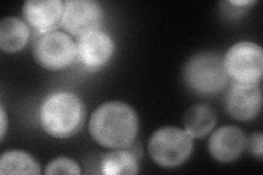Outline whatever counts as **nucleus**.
I'll use <instances>...</instances> for the list:
<instances>
[{
	"label": "nucleus",
	"mask_w": 263,
	"mask_h": 175,
	"mask_svg": "<svg viewBox=\"0 0 263 175\" xmlns=\"http://www.w3.org/2000/svg\"><path fill=\"white\" fill-rule=\"evenodd\" d=\"M89 131L96 143L102 147L126 149L133 146L138 132L136 112L124 102H105L92 113Z\"/></svg>",
	"instance_id": "1"
},
{
	"label": "nucleus",
	"mask_w": 263,
	"mask_h": 175,
	"mask_svg": "<svg viewBox=\"0 0 263 175\" xmlns=\"http://www.w3.org/2000/svg\"><path fill=\"white\" fill-rule=\"evenodd\" d=\"M86 110L81 99L71 92L48 95L40 107V124L45 132L55 138H68L81 129Z\"/></svg>",
	"instance_id": "2"
},
{
	"label": "nucleus",
	"mask_w": 263,
	"mask_h": 175,
	"mask_svg": "<svg viewBox=\"0 0 263 175\" xmlns=\"http://www.w3.org/2000/svg\"><path fill=\"white\" fill-rule=\"evenodd\" d=\"M224 60L215 53H201L185 65L184 81L192 92L213 95L220 92L228 82Z\"/></svg>",
	"instance_id": "3"
},
{
	"label": "nucleus",
	"mask_w": 263,
	"mask_h": 175,
	"mask_svg": "<svg viewBox=\"0 0 263 175\" xmlns=\"http://www.w3.org/2000/svg\"><path fill=\"white\" fill-rule=\"evenodd\" d=\"M153 161L161 168H176L184 163L193 151V138L184 129L167 126L152 135L148 144Z\"/></svg>",
	"instance_id": "4"
},
{
	"label": "nucleus",
	"mask_w": 263,
	"mask_h": 175,
	"mask_svg": "<svg viewBox=\"0 0 263 175\" xmlns=\"http://www.w3.org/2000/svg\"><path fill=\"white\" fill-rule=\"evenodd\" d=\"M224 60L228 77L234 82L259 85L263 73V49L254 42H238L230 47Z\"/></svg>",
	"instance_id": "5"
},
{
	"label": "nucleus",
	"mask_w": 263,
	"mask_h": 175,
	"mask_svg": "<svg viewBox=\"0 0 263 175\" xmlns=\"http://www.w3.org/2000/svg\"><path fill=\"white\" fill-rule=\"evenodd\" d=\"M34 57L41 67L52 71L63 70L75 62L77 43L65 32H47L36 41Z\"/></svg>",
	"instance_id": "6"
},
{
	"label": "nucleus",
	"mask_w": 263,
	"mask_h": 175,
	"mask_svg": "<svg viewBox=\"0 0 263 175\" xmlns=\"http://www.w3.org/2000/svg\"><path fill=\"white\" fill-rule=\"evenodd\" d=\"M103 20L100 4L95 0H67L64 3L62 26L71 35L81 36L98 31Z\"/></svg>",
	"instance_id": "7"
},
{
	"label": "nucleus",
	"mask_w": 263,
	"mask_h": 175,
	"mask_svg": "<svg viewBox=\"0 0 263 175\" xmlns=\"http://www.w3.org/2000/svg\"><path fill=\"white\" fill-rule=\"evenodd\" d=\"M262 106V92L259 85L234 82L225 96L227 113L238 121L257 118Z\"/></svg>",
	"instance_id": "8"
},
{
	"label": "nucleus",
	"mask_w": 263,
	"mask_h": 175,
	"mask_svg": "<svg viewBox=\"0 0 263 175\" xmlns=\"http://www.w3.org/2000/svg\"><path fill=\"white\" fill-rule=\"evenodd\" d=\"M114 53V43L106 33L98 30L79 36L77 57L87 68L98 69L108 63Z\"/></svg>",
	"instance_id": "9"
},
{
	"label": "nucleus",
	"mask_w": 263,
	"mask_h": 175,
	"mask_svg": "<svg viewBox=\"0 0 263 175\" xmlns=\"http://www.w3.org/2000/svg\"><path fill=\"white\" fill-rule=\"evenodd\" d=\"M247 138L237 126H223L212 132L208 149L210 154L219 162H233L239 158L246 149Z\"/></svg>",
	"instance_id": "10"
},
{
	"label": "nucleus",
	"mask_w": 263,
	"mask_h": 175,
	"mask_svg": "<svg viewBox=\"0 0 263 175\" xmlns=\"http://www.w3.org/2000/svg\"><path fill=\"white\" fill-rule=\"evenodd\" d=\"M22 13L28 24L45 34L62 23L64 3L61 0H29L23 4Z\"/></svg>",
	"instance_id": "11"
},
{
	"label": "nucleus",
	"mask_w": 263,
	"mask_h": 175,
	"mask_svg": "<svg viewBox=\"0 0 263 175\" xmlns=\"http://www.w3.org/2000/svg\"><path fill=\"white\" fill-rule=\"evenodd\" d=\"M30 29L26 22L15 16L5 18L0 22V48L8 54L20 52L27 45Z\"/></svg>",
	"instance_id": "12"
},
{
	"label": "nucleus",
	"mask_w": 263,
	"mask_h": 175,
	"mask_svg": "<svg viewBox=\"0 0 263 175\" xmlns=\"http://www.w3.org/2000/svg\"><path fill=\"white\" fill-rule=\"evenodd\" d=\"M216 122L215 111L205 104H197L190 107L183 118L184 130L192 138H202L210 134Z\"/></svg>",
	"instance_id": "13"
},
{
	"label": "nucleus",
	"mask_w": 263,
	"mask_h": 175,
	"mask_svg": "<svg viewBox=\"0 0 263 175\" xmlns=\"http://www.w3.org/2000/svg\"><path fill=\"white\" fill-rule=\"evenodd\" d=\"M101 171L105 175H129L139 172L137 157L127 150H114L101 160Z\"/></svg>",
	"instance_id": "14"
},
{
	"label": "nucleus",
	"mask_w": 263,
	"mask_h": 175,
	"mask_svg": "<svg viewBox=\"0 0 263 175\" xmlns=\"http://www.w3.org/2000/svg\"><path fill=\"white\" fill-rule=\"evenodd\" d=\"M0 174H41V166L34 157L20 150L5 152L0 158Z\"/></svg>",
	"instance_id": "15"
},
{
	"label": "nucleus",
	"mask_w": 263,
	"mask_h": 175,
	"mask_svg": "<svg viewBox=\"0 0 263 175\" xmlns=\"http://www.w3.org/2000/svg\"><path fill=\"white\" fill-rule=\"evenodd\" d=\"M81 173L79 164L67 157H59L46 165L45 174H73Z\"/></svg>",
	"instance_id": "16"
},
{
	"label": "nucleus",
	"mask_w": 263,
	"mask_h": 175,
	"mask_svg": "<svg viewBox=\"0 0 263 175\" xmlns=\"http://www.w3.org/2000/svg\"><path fill=\"white\" fill-rule=\"evenodd\" d=\"M246 147H248L249 151L258 158L262 157L263 152V137L260 132L252 134L249 139H247Z\"/></svg>",
	"instance_id": "17"
},
{
	"label": "nucleus",
	"mask_w": 263,
	"mask_h": 175,
	"mask_svg": "<svg viewBox=\"0 0 263 175\" xmlns=\"http://www.w3.org/2000/svg\"><path fill=\"white\" fill-rule=\"evenodd\" d=\"M0 114H2V132H0V134H2V139H4L6 130H7V124H8L7 115H6L4 106H2V111H0Z\"/></svg>",
	"instance_id": "18"
},
{
	"label": "nucleus",
	"mask_w": 263,
	"mask_h": 175,
	"mask_svg": "<svg viewBox=\"0 0 263 175\" xmlns=\"http://www.w3.org/2000/svg\"><path fill=\"white\" fill-rule=\"evenodd\" d=\"M230 4L234 6H247L253 4V2H230Z\"/></svg>",
	"instance_id": "19"
}]
</instances>
